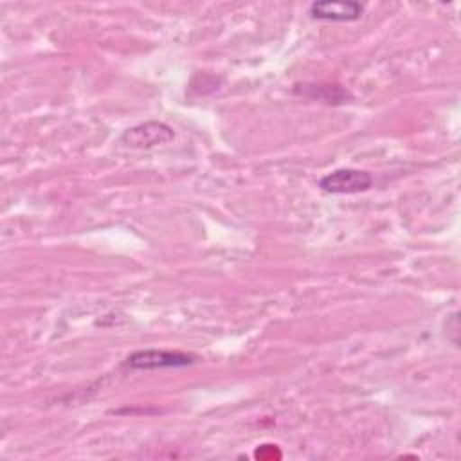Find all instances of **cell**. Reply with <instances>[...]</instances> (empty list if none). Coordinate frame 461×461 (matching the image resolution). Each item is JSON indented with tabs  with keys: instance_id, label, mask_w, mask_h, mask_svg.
<instances>
[{
	"instance_id": "cell-4",
	"label": "cell",
	"mask_w": 461,
	"mask_h": 461,
	"mask_svg": "<svg viewBox=\"0 0 461 461\" xmlns=\"http://www.w3.org/2000/svg\"><path fill=\"white\" fill-rule=\"evenodd\" d=\"M308 14L321 22H357L364 14V5L353 0H319L310 4Z\"/></svg>"
},
{
	"instance_id": "cell-3",
	"label": "cell",
	"mask_w": 461,
	"mask_h": 461,
	"mask_svg": "<svg viewBox=\"0 0 461 461\" xmlns=\"http://www.w3.org/2000/svg\"><path fill=\"white\" fill-rule=\"evenodd\" d=\"M175 137V131L171 126L158 122V121H148L142 124H137L133 128H128L121 135V142L128 148H137V149H149L155 146H164L171 142Z\"/></svg>"
},
{
	"instance_id": "cell-1",
	"label": "cell",
	"mask_w": 461,
	"mask_h": 461,
	"mask_svg": "<svg viewBox=\"0 0 461 461\" xmlns=\"http://www.w3.org/2000/svg\"><path fill=\"white\" fill-rule=\"evenodd\" d=\"M198 360L196 355L185 351H169V349H139L130 353L122 360V367L137 371L151 369H178L193 366Z\"/></svg>"
},
{
	"instance_id": "cell-2",
	"label": "cell",
	"mask_w": 461,
	"mask_h": 461,
	"mask_svg": "<svg viewBox=\"0 0 461 461\" xmlns=\"http://www.w3.org/2000/svg\"><path fill=\"white\" fill-rule=\"evenodd\" d=\"M371 185V173L357 167H339L319 180V187L330 194H357L367 191Z\"/></svg>"
}]
</instances>
